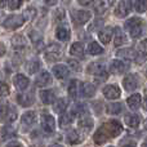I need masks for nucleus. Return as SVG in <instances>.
I'll use <instances>...</instances> for the list:
<instances>
[{
	"instance_id": "7ed1b4c3",
	"label": "nucleus",
	"mask_w": 147,
	"mask_h": 147,
	"mask_svg": "<svg viewBox=\"0 0 147 147\" xmlns=\"http://www.w3.org/2000/svg\"><path fill=\"white\" fill-rule=\"evenodd\" d=\"M88 72L92 74V75H94V76H97L98 80H101V81L106 80V78H107V72H106V70H105V66L102 63H99V62H94V63L89 65Z\"/></svg>"
},
{
	"instance_id": "49530a36",
	"label": "nucleus",
	"mask_w": 147,
	"mask_h": 147,
	"mask_svg": "<svg viewBox=\"0 0 147 147\" xmlns=\"http://www.w3.org/2000/svg\"><path fill=\"white\" fill-rule=\"evenodd\" d=\"M5 147H23V146L21 145L20 142H17V141H13V142H9V143H8V145L5 146Z\"/></svg>"
},
{
	"instance_id": "13d9d810",
	"label": "nucleus",
	"mask_w": 147,
	"mask_h": 147,
	"mask_svg": "<svg viewBox=\"0 0 147 147\" xmlns=\"http://www.w3.org/2000/svg\"><path fill=\"white\" fill-rule=\"evenodd\" d=\"M109 147H112V146H109Z\"/></svg>"
},
{
	"instance_id": "412c9836",
	"label": "nucleus",
	"mask_w": 147,
	"mask_h": 147,
	"mask_svg": "<svg viewBox=\"0 0 147 147\" xmlns=\"http://www.w3.org/2000/svg\"><path fill=\"white\" fill-rule=\"evenodd\" d=\"M93 119H92L90 116H83L80 120H79V123H78V125H79V128L80 129H83V130H85V132H89V130L93 128Z\"/></svg>"
},
{
	"instance_id": "c9c22d12",
	"label": "nucleus",
	"mask_w": 147,
	"mask_h": 147,
	"mask_svg": "<svg viewBox=\"0 0 147 147\" xmlns=\"http://www.w3.org/2000/svg\"><path fill=\"white\" fill-rule=\"evenodd\" d=\"M72 116H74L72 114H63L59 117V125H61L62 128H66V127H69V125H71Z\"/></svg>"
},
{
	"instance_id": "f3484780",
	"label": "nucleus",
	"mask_w": 147,
	"mask_h": 147,
	"mask_svg": "<svg viewBox=\"0 0 147 147\" xmlns=\"http://www.w3.org/2000/svg\"><path fill=\"white\" fill-rule=\"evenodd\" d=\"M112 34H114V30H112L111 27H105L98 32V38L103 44H107V43H110V40H111Z\"/></svg>"
},
{
	"instance_id": "ea45409f",
	"label": "nucleus",
	"mask_w": 147,
	"mask_h": 147,
	"mask_svg": "<svg viewBox=\"0 0 147 147\" xmlns=\"http://www.w3.org/2000/svg\"><path fill=\"white\" fill-rule=\"evenodd\" d=\"M142 21H141V18H138V17H133V18H130V20H128L127 22H125V25H124V27L127 28L128 31L130 30V28L133 27V26H136L137 23H141Z\"/></svg>"
},
{
	"instance_id": "9d476101",
	"label": "nucleus",
	"mask_w": 147,
	"mask_h": 147,
	"mask_svg": "<svg viewBox=\"0 0 147 147\" xmlns=\"http://www.w3.org/2000/svg\"><path fill=\"white\" fill-rule=\"evenodd\" d=\"M92 14L88 10H76L74 12V21H75L78 25H84L90 20Z\"/></svg>"
},
{
	"instance_id": "2f4dec72",
	"label": "nucleus",
	"mask_w": 147,
	"mask_h": 147,
	"mask_svg": "<svg viewBox=\"0 0 147 147\" xmlns=\"http://www.w3.org/2000/svg\"><path fill=\"white\" fill-rule=\"evenodd\" d=\"M124 43H127V39H125V35L123 34L121 28H115V45L119 47L123 45Z\"/></svg>"
},
{
	"instance_id": "a211bd4d",
	"label": "nucleus",
	"mask_w": 147,
	"mask_h": 147,
	"mask_svg": "<svg viewBox=\"0 0 147 147\" xmlns=\"http://www.w3.org/2000/svg\"><path fill=\"white\" fill-rule=\"evenodd\" d=\"M81 94L86 98H92L96 94V86L90 83H83L81 84Z\"/></svg>"
},
{
	"instance_id": "20e7f679",
	"label": "nucleus",
	"mask_w": 147,
	"mask_h": 147,
	"mask_svg": "<svg viewBox=\"0 0 147 147\" xmlns=\"http://www.w3.org/2000/svg\"><path fill=\"white\" fill-rule=\"evenodd\" d=\"M130 10H132V0H120L117 7L115 8V14L116 17L123 18L127 17L130 13Z\"/></svg>"
},
{
	"instance_id": "de8ad7c7",
	"label": "nucleus",
	"mask_w": 147,
	"mask_h": 147,
	"mask_svg": "<svg viewBox=\"0 0 147 147\" xmlns=\"http://www.w3.org/2000/svg\"><path fill=\"white\" fill-rule=\"evenodd\" d=\"M5 54V45L3 43H0V57Z\"/></svg>"
},
{
	"instance_id": "c85d7f7f",
	"label": "nucleus",
	"mask_w": 147,
	"mask_h": 147,
	"mask_svg": "<svg viewBox=\"0 0 147 147\" xmlns=\"http://www.w3.org/2000/svg\"><path fill=\"white\" fill-rule=\"evenodd\" d=\"M88 52H89V54H92V56H97V54L103 53V48H102L98 43L92 41V43L88 45Z\"/></svg>"
},
{
	"instance_id": "a19ab883",
	"label": "nucleus",
	"mask_w": 147,
	"mask_h": 147,
	"mask_svg": "<svg viewBox=\"0 0 147 147\" xmlns=\"http://www.w3.org/2000/svg\"><path fill=\"white\" fill-rule=\"evenodd\" d=\"M9 94V86L7 85L5 83H3V81H0V96H8Z\"/></svg>"
},
{
	"instance_id": "bb28decb",
	"label": "nucleus",
	"mask_w": 147,
	"mask_h": 147,
	"mask_svg": "<svg viewBox=\"0 0 147 147\" xmlns=\"http://www.w3.org/2000/svg\"><path fill=\"white\" fill-rule=\"evenodd\" d=\"M107 112L110 115H117L123 111V105L119 103V102H114V103H110L107 105Z\"/></svg>"
},
{
	"instance_id": "dca6fc26",
	"label": "nucleus",
	"mask_w": 147,
	"mask_h": 147,
	"mask_svg": "<svg viewBox=\"0 0 147 147\" xmlns=\"http://www.w3.org/2000/svg\"><path fill=\"white\" fill-rule=\"evenodd\" d=\"M40 99L44 105H52L56 101V94L52 89H47V90L40 92Z\"/></svg>"
},
{
	"instance_id": "f03ea898",
	"label": "nucleus",
	"mask_w": 147,
	"mask_h": 147,
	"mask_svg": "<svg viewBox=\"0 0 147 147\" xmlns=\"http://www.w3.org/2000/svg\"><path fill=\"white\" fill-rule=\"evenodd\" d=\"M25 17L23 16H16V14H12L9 17H7V20L4 21V27L7 30H16V28L21 27V26L25 23Z\"/></svg>"
},
{
	"instance_id": "a18cd8bd",
	"label": "nucleus",
	"mask_w": 147,
	"mask_h": 147,
	"mask_svg": "<svg viewBox=\"0 0 147 147\" xmlns=\"http://www.w3.org/2000/svg\"><path fill=\"white\" fill-rule=\"evenodd\" d=\"M31 40H32L34 43H36V40H41V35L40 34L36 35V32H31Z\"/></svg>"
},
{
	"instance_id": "9b49d317",
	"label": "nucleus",
	"mask_w": 147,
	"mask_h": 147,
	"mask_svg": "<svg viewBox=\"0 0 147 147\" xmlns=\"http://www.w3.org/2000/svg\"><path fill=\"white\" fill-rule=\"evenodd\" d=\"M123 85H124L125 90H129V92L137 89V86H138L137 75H133V74H130V75L125 76V79L123 80Z\"/></svg>"
},
{
	"instance_id": "4be33fe9",
	"label": "nucleus",
	"mask_w": 147,
	"mask_h": 147,
	"mask_svg": "<svg viewBox=\"0 0 147 147\" xmlns=\"http://www.w3.org/2000/svg\"><path fill=\"white\" fill-rule=\"evenodd\" d=\"M66 140L70 145H79L83 138H81V136L79 134L76 130H70V132L66 134Z\"/></svg>"
},
{
	"instance_id": "1a4fd4ad",
	"label": "nucleus",
	"mask_w": 147,
	"mask_h": 147,
	"mask_svg": "<svg viewBox=\"0 0 147 147\" xmlns=\"http://www.w3.org/2000/svg\"><path fill=\"white\" fill-rule=\"evenodd\" d=\"M35 97H34L32 92H27V93H21L17 96V102L23 107H28L34 103Z\"/></svg>"
},
{
	"instance_id": "5fc2aeb1",
	"label": "nucleus",
	"mask_w": 147,
	"mask_h": 147,
	"mask_svg": "<svg viewBox=\"0 0 147 147\" xmlns=\"http://www.w3.org/2000/svg\"><path fill=\"white\" fill-rule=\"evenodd\" d=\"M51 147H63L62 145H58V143H56V145H52Z\"/></svg>"
},
{
	"instance_id": "e433bc0d",
	"label": "nucleus",
	"mask_w": 147,
	"mask_h": 147,
	"mask_svg": "<svg viewBox=\"0 0 147 147\" xmlns=\"http://www.w3.org/2000/svg\"><path fill=\"white\" fill-rule=\"evenodd\" d=\"M86 114V106L83 103H76L75 106H74L72 109V115H79V116H81V115H85Z\"/></svg>"
},
{
	"instance_id": "ddd939ff",
	"label": "nucleus",
	"mask_w": 147,
	"mask_h": 147,
	"mask_svg": "<svg viewBox=\"0 0 147 147\" xmlns=\"http://www.w3.org/2000/svg\"><path fill=\"white\" fill-rule=\"evenodd\" d=\"M35 84L39 86V88H44V86H48L49 84H52V76H51V74L47 72V71L41 72L40 75L36 78Z\"/></svg>"
},
{
	"instance_id": "7c9ffc66",
	"label": "nucleus",
	"mask_w": 147,
	"mask_h": 147,
	"mask_svg": "<svg viewBox=\"0 0 147 147\" xmlns=\"http://www.w3.org/2000/svg\"><path fill=\"white\" fill-rule=\"evenodd\" d=\"M112 1H114V0H101V1L97 4V7H96V12L98 13V14L105 13L107 9H109V7L111 5Z\"/></svg>"
},
{
	"instance_id": "393cba45",
	"label": "nucleus",
	"mask_w": 147,
	"mask_h": 147,
	"mask_svg": "<svg viewBox=\"0 0 147 147\" xmlns=\"http://www.w3.org/2000/svg\"><path fill=\"white\" fill-rule=\"evenodd\" d=\"M56 36H57V39H58V40L66 41L67 39H70V30L67 27H63V26H61V27L57 28Z\"/></svg>"
},
{
	"instance_id": "f704fd0d",
	"label": "nucleus",
	"mask_w": 147,
	"mask_h": 147,
	"mask_svg": "<svg viewBox=\"0 0 147 147\" xmlns=\"http://www.w3.org/2000/svg\"><path fill=\"white\" fill-rule=\"evenodd\" d=\"M79 86H80V83H79L78 80H72L71 83H70L69 89H67V92H69L70 96H71V97H76V96H78Z\"/></svg>"
},
{
	"instance_id": "864d4df0",
	"label": "nucleus",
	"mask_w": 147,
	"mask_h": 147,
	"mask_svg": "<svg viewBox=\"0 0 147 147\" xmlns=\"http://www.w3.org/2000/svg\"><path fill=\"white\" fill-rule=\"evenodd\" d=\"M123 147H136L134 143H128V145H123Z\"/></svg>"
},
{
	"instance_id": "f257e3e1",
	"label": "nucleus",
	"mask_w": 147,
	"mask_h": 147,
	"mask_svg": "<svg viewBox=\"0 0 147 147\" xmlns=\"http://www.w3.org/2000/svg\"><path fill=\"white\" fill-rule=\"evenodd\" d=\"M123 132V125L117 120H109L106 121L102 127L98 128L96 133L93 136L94 143L98 146L103 145L105 142L110 140V138H115Z\"/></svg>"
},
{
	"instance_id": "37998d69",
	"label": "nucleus",
	"mask_w": 147,
	"mask_h": 147,
	"mask_svg": "<svg viewBox=\"0 0 147 147\" xmlns=\"http://www.w3.org/2000/svg\"><path fill=\"white\" fill-rule=\"evenodd\" d=\"M138 48H140V51L143 53V56H147V39H145L143 41H141Z\"/></svg>"
},
{
	"instance_id": "6e6552de",
	"label": "nucleus",
	"mask_w": 147,
	"mask_h": 147,
	"mask_svg": "<svg viewBox=\"0 0 147 147\" xmlns=\"http://www.w3.org/2000/svg\"><path fill=\"white\" fill-rule=\"evenodd\" d=\"M121 92H120L119 86L115 85V84H110V85H106L103 88V96L109 99H116L120 97Z\"/></svg>"
},
{
	"instance_id": "423d86ee",
	"label": "nucleus",
	"mask_w": 147,
	"mask_h": 147,
	"mask_svg": "<svg viewBox=\"0 0 147 147\" xmlns=\"http://www.w3.org/2000/svg\"><path fill=\"white\" fill-rule=\"evenodd\" d=\"M17 119V112L10 106H1L0 107V120L4 123H12Z\"/></svg>"
},
{
	"instance_id": "58836bf2",
	"label": "nucleus",
	"mask_w": 147,
	"mask_h": 147,
	"mask_svg": "<svg viewBox=\"0 0 147 147\" xmlns=\"http://www.w3.org/2000/svg\"><path fill=\"white\" fill-rule=\"evenodd\" d=\"M134 7H136V10H137L138 13L146 12L147 10V0H136Z\"/></svg>"
},
{
	"instance_id": "473e14b6",
	"label": "nucleus",
	"mask_w": 147,
	"mask_h": 147,
	"mask_svg": "<svg viewBox=\"0 0 147 147\" xmlns=\"http://www.w3.org/2000/svg\"><path fill=\"white\" fill-rule=\"evenodd\" d=\"M40 66H41V63L39 59H32V61H30L27 65H26V70L28 71V74H35L39 69H40Z\"/></svg>"
},
{
	"instance_id": "4d7b16f0",
	"label": "nucleus",
	"mask_w": 147,
	"mask_h": 147,
	"mask_svg": "<svg viewBox=\"0 0 147 147\" xmlns=\"http://www.w3.org/2000/svg\"><path fill=\"white\" fill-rule=\"evenodd\" d=\"M145 125H146V129H147V120H146V124Z\"/></svg>"
},
{
	"instance_id": "09e8293b",
	"label": "nucleus",
	"mask_w": 147,
	"mask_h": 147,
	"mask_svg": "<svg viewBox=\"0 0 147 147\" xmlns=\"http://www.w3.org/2000/svg\"><path fill=\"white\" fill-rule=\"evenodd\" d=\"M79 1V4H81V5H88V4H90L93 0H78Z\"/></svg>"
},
{
	"instance_id": "79ce46f5",
	"label": "nucleus",
	"mask_w": 147,
	"mask_h": 147,
	"mask_svg": "<svg viewBox=\"0 0 147 147\" xmlns=\"http://www.w3.org/2000/svg\"><path fill=\"white\" fill-rule=\"evenodd\" d=\"M22 5V0H9V8L12 10H16Z\"/></svg>"
},
{
	"instance_id": "6e6d98bb",
	"label": "nucleus",
	"mask_w": 147,
	"mask_h": 147,
	"mask_svg": "<svg viewBox=\"0 0 147 147\" xmlns=\"http://www.w3.org/2000/svg\"><path fill=\"white\" fill-rule=\"evenodd\" d=\"M143 147H147V138L145 140V142H143Z\"/></svg>"
},
{
	"instance_id": "39448f33",
	"label": "nucleus",
	"mask_w": 147,
	"mask_h": 147,
	"mask_svg": "<svg viewBox=\"0 0 147 147\" xmlns=\"http://www.w3.org/2000/svg\"><path fill=\"white\" fill-rule=\"evenodd\" d=\"M41 128L44 129V132L48 133V134H52L56 129V120L52 115L49 114H43L41 115Z\"/></svg>"
},
{
	"instance_id": "5701e85b",
	"label": "nucleus",
	"mask_w": 147,
	"mask_h": 147,
	"mask_svg": "<svg viewBox=\"0 0 147 147\" xmlns=\"http://www.w3.org/2000/svg\"><path fill=\"white\" fill-rule=\"evenodd\" d=\"M35 121H36V114L34 111H27L22 115V124L23 125L30 127V125H32Z\"/></svg>"
},
{
	"instance_id": "3c124183",
	"label": "nucleus",
	"mask_w": 147,
	"mask_h": 147,
	"mask_svg": "<svg viewBox=\"0 0 147 147\" xmlns=\"http://www.w3.org/2000/svg\"><path fill=\"white\" fill-rule=\"evenodd\" d=\"M143 109H145L146 111H147V96L145 97V98H143Z\"/></svg>"
},
{
	"instance_id": "4468645a",
	"label": "nucleus",
	"mask_w": 147,
	"mask_h": 147,
	"mask_svg": "<svg viewBox=\"0 0 147 147\" xmlns=\"http://www.w3.org/2000/svg\"><path fill=\"white\" fill-rule=\"evenodd\" d=\"M116 56L120 57V58H125V59H129V61H132V59H136L138 57L137 52L134 51L133 48H124V49H120V51L116 52Z\"/></svg>"
},
{
	"instance_id": "2eb2a0df",
	"label": "nucleus",
	"mask_w": 147,
	"mask_h": 147,
	"mask_svg": "<svg viewBox=\"0 0 147 147\" xmlns=\"http://www.w3.org/2000/svg\"><path fill=\"white\" fill-rule=\"evenodd\" d=\"M127 70H128V65L119 61V59H115V61H112L110 63V71L112 74H123Z\"/></svg>"
},
{
	"instance_id": "72a5a7b5",
	"label": "nucleus",
	"mask_w": 147,
	"mask_h": 147,
	"mask_svg": "<svg viewBox=\"0 0 147 147\" xmlns=\"http://www.w3.org/2000/svg\"><path fill=\"white\" fill-rule=\"evenodd\" d=\"M12 44L16 49H20L26 45V40L22 35H16V36H13V39H12Z\"/></svg>"
},
{
	"instance_id": "6ab92c4d",
	"label": "nucleus",
	"mask_w": 147,
	"mask_h": 147,
	"mask_svg": "<svg viewBox=\"0 0 147 147\" xmlns=\"http://www.w3.org/2000/svg\"><path fill=\"white\" fill-rule=\"evenodd\" d=\"M53 75L57 79H65L69 76V69L65 65H56L53 67Z\"/></svg>"
},
{
	"instance_id": "c03bdc74",
	"label": "nucleus",
	"mask_w": 147,
	"mask_h": 147,
	"mask_svg": "<svg viewBox=\"0 0 147 147\" xmlns=\"http://www.w3.org/2000/svg\"><path fill=\"white\" fill-rule=\"evenodd\" d=\"M69 66L75 70V71H80V65H79V62L74 61V59H70L69 61Z\"/></svg>"
},
{
	"instance_id": "0eeeda50",
	"label": "nucleus",
	"mask_w": 147,
	"mask_h": 147,
	"mask_svg": "<svg viewBox=\"0 0 147 147\" xmlns=\"http://www.w3.org/2000/svg\"><path fill=\"white\" fill-rule=\"evenodd\" d=\"M62 54V47L58 45L56 43H52L47 47V51H45V57H47V61H56L58 59V57Z\"/></svg>"
},
{
	"instance_id": "f8f14e48",
	"label": "nucleus",
	"mask_w": 147,
	"mask_h": 147,
	"mask_svg": "<svg viewBox=\"0 0 147 147\" xmlns=\"http://www.w3.org/2000/svg\"><path fill=\"white\" fill-rule=\"evenodd\" d=\"M13 84H14V86L17 89H20V90H25V89L28 86L30 81H28V79L26 78L25 75H22V74H17V75H14V78H13Z\"/></svg>"
},
{
	"instance_id": "a878e982",
	"label": "nucleus",
	"mask_w": 147,
	"mask_h": 147,
	"mask_svg": "<svg viewBox=\"0 0 147 147\" xmlns=\"http://www.w3.org/2000/svg\"><path fill=\"white\" fill-rule=\"evenodd\" d=\"M67 106H69V102H67L66 98H59L56 101V103H54V111L58 112V114H62V112H65V110L67 109Z\"/></svg>"
},
{
	"instance_id": "603ef678",
	"label": "nucleus",
	"mask_w": 147,
	"mask_h": 147,
	"mask_svg": "<svg viewBox=\"0 0 147 147\" xmlns=\"http://www.w3.org/2000/svg\"><path fill=\"white\" fill-rule=\"evenodd\" d=\"M5 4H7V0H0V9H1V8H4Z\"/></svg>"
},
{
	"instance_id": "cd10ccee",
	"label": "nucleus",
	"mask_w": 147,
	"mask_h": 147,
	"mask_svg": "<svg viewBox=\"0 0 147 147\" xmlns=\"http://www.w3.org/2000/svg\"><path fill=\"white\" fill-rule=\"evenodd\" d=\"M70 53L74 57H83L84 56V48L80 43H74L70 49Z\"/></svg>"
},
{
	"instance_id": "8fccbe9b",
	"label": "nucleus",
	"mask_w": 147,
	"mask_h": 147,
	"mask_svg": "<svg viewBox=\"0 0 147 147\" xmlns=\"http://www.w3.org/2000/svg\"><path fill=\"white\" fill-rule=\"evenodd\" d=\"M44 3L48 5H54L57 3V0H44Z\"/></svg>"
},
{
	"instance_id": "aec40b11",
	"label": "nucleus",
	"mask_w": 147,
	"mask_h": 147,
	"mask_svg": "<svg viewBox=\"0 0 147 147\" xmlns=\"http://www.w3.org/2000/svg\"><path fill=\"white\" fill-rule=\"evenodd\" d=\"M124 121H125V124H127L128 127L137 128L138 125H140V123H141V119H140V116H138L137 114H128V115H125Z\"/></svg>"
},
{
	"instance_id": "4c0bfd02",
	"label": "nucleus",
	"mask_w": 147,
	"mask_h": 147,
	"mask_svg": "<svg viewBox=\"0 0 147 147\" xmlns=\"http://www.w3.org/2000/svg\"><path fill=\"white\" fill-rule=\"evenodd\" d=\"M129 34L132 38H140L141 34H142V22L137 23L136 26H133V27L129 30Z\"/></svg>"
},
{
	"instance_id": "b1692460",
	"label": "nucleus",
	"mask_w": 147,
	"mask_h": 147,
	"mask_svg": "<svg viewBox=\"0 0 147 147\" xmlns=\"http://www.w3.org/2000/svg\"><path fill=\"white\" fill-rule=\"evenodd\" d=\"M127 103L130 110H137L141 106V96L140 94H133L127 99Z\"/></svg>"
},
{
	"instance_id": "c756f323",
	"label": "nucleus",
	"mask_w": 147,
	"mask_h": 147,
	"mask_svg": "<svg viewBox=\"0 0 147 147\" xmlns=\"http://www.w3.org/2000/svg\"><path fill=\"white\" fill-rule=\"evenodd\" d=\"M16 136V130L13 129L10 125H7V127L3 128L1 130V140L5 141V140H10V138H13Z\"/></svg>"
}]
</instances>
